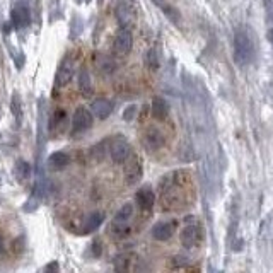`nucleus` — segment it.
<instances>
[{
  "instance_id": "f257e3e1",
  "label": "nucleus",
  "mask_w": 273,
  "mask_h": 273,
  "mask_svg": "<svg viewBox=\"0 0 273 273\" xmlns=\"http://www.w3.org/2000/svg\"><path fill=\"white\" fill-rule=\"evenodd\" d=\"M232 46H234V60L237 65L246 67L256 58V43H254V36L248 28L236 31Z\"/></svg>"
},
{
  "instance_id": "f03ea898",
  "label": "nucleus",
  "mask_w": 273,
  "mask_h": 273,
  "mask_svg": "<svg viewBox=\"0 0 273 273\" xmlns=\"http://www.w3.org/2000/svg\"><path fill=\"white\" fill-rule=\"evenodd\" d=\"M108 150L115 164H123L132 154V145L123 135H113L108 140Z\"/></svg>"
},
{
  "instance_id": "7ed1b4c3",
  "label": "nucleus",
  "mask_w": 273,
  "mask_h": 273,
  "mask_svg": "<svg viewBox=\"0 0 273 273\" xmlns=\"http://www.w3.org/2000/svg\"><path fill=\"white\" fill-rule=\"evenodd\" d=\"M125 181L127 185L133 186L142 180V174H144V166H142V159L138 155H128V159L125 160Z\"/></svg>"
},
{
  "instance_id": "20e7f679",
  "label": "nucleus",
  "mask_w": 273,
  "mask_h": 273,
  "mask_svg": "<svg viewBox=\"0 0 273 273\" xmlns=\"http://www.w3.org/2000/svg\"><path fill=\"white\" fill-rule=\"evenodd\" d=\"M132 44H133V36H132V31L128 28H122L116 33L115 41H113V51L115 55L118 57H125L128 55V51L132 50Z\"/></svg>"
},
{
  "instance_id": "39448f33",
  "label": "nucleus",
  "mask_w": 273,
  "mask_h": 273,
  "mask_svg": "<svg viewBox=\"0 0 273 273\" xmlns=\"http://www.w3.org/2000/svg\"><path fill=\"white\" fill-rule=\"evenodd\" d=\"M164 142H166L164 133L155 127H149L144 132V135H142V145L150 152L159 150L160 147H164Z\"/></svg>"
},
{
  "instance_id": "423d86ee",
  "label": "nucleus",
  "mask_w": 273,
  "mask_h": 273,
  "mask_svg": "<svg viewBox=\"0 0 273 273\" xmlns=\"http://www.w3.org/2000/svg\"><path fill=\"white\" fill-rule=\"evenodd\" d=\"M72 127L74 132H86V130L92 127V115L89 108H86V106H77L72 118Z\"/></svg>"
},
{
  "instance_id": "0eeeda50",
  "label": "nucleus",
  "mask_w": 273,
  "mask_h": 273,
  "mask_svg": "<svg viewBox=\"0 0 273 273\" xmlns=\"http://www.w3.org/2000/svg\"><path fill=\"white\" fill-rule=\"evenodd\" d=\"M75 72V64L72 60V57H67L64 62L60 64V69L57 70V75H55V86L57 87H64L67 84L70 82L72 75Z\"/></svg>"
},
{
  "instance_id": "6e6552de",
  "label": "nucleus",
  "mask_w": 273,
  "mask_h": 273,
  "mask_svg": "<svg viewBox=\"0 0 273 273\" xmlns=\"http://www.w3.org/2000/svg\"><path fill=\"white\" fill-rule=\"evenodd\" d=\"M201 241V229L198 224H188V226L181 232V244L185 248H195Z\"/></svg>"
},
{
  "instance_id": "1a4fd4ad",
  "label": "nucleus",
  "mask_w": 273,
  "mask_h": 273,
  "mask_svg": "<svg viewBox=\"0 0 273 273\" xmlns=\"http://www.w3.org/2000/svg\"><path fill=\"white\" fill-rule=\"evenodd\" d=\"M135 201L138 207H140L142 212H150L155 203V195H154V191H152V188L150 186L140 188L135 195Z\"/></svg>"
},
{
  "instance_id": "9d476101",
  "label": "nucleus",
  "mask_w": 273,
  "mask_h": 273,
  "mask_svg": "<svg viewBox=\"0 0 273 273\" xmlns=\"http://www.w3.org/2000/svg\"><path fill=\"white\" fill-rule=\"evenodd\" d=\"M176 229V222H157L152 227V237L157 241H168L171 239Z\"/></svg>"
},
{
  "instance_id": "9b49d317",
  "label": "nucleus",
  "mask_w": 273,
  "mask_h": 273,
  "mask_svg": "<svg viewBox=\"0 0 273 273\" xmlns=\"http://www.w3.org/2000/svg\"><path fill=\"white\" fill-rule=\"evenodd\" d=\"M91 113L97 116L99 120H106L108 116L113 113V102L110 99H96L91 104Z\"/></svg>"
},
{
  "instance_id": "f8f14e48",
  "label": "nucleus",
  "mask_w": 273,
  "mask_h": 273,
  "mask_svg": "<svg viewBox=\"0 0 273 273\" xmlns=\"http://www.w3.org/2000/svg\"><path fill=\"white\" fill-rule=\"evenodd\" d=\"M104 221V215L101 212H96V213H91L84 219L82 226H80V232L79 234H89V232H94L96 229H99V226Z\"/></svg>"
},
{
  "instance_id": "ddd939ff",
  "label": "nucleus",
  "mask_w": 273,
  "mask_h": 273,
  "mask_svg": "<svg viewBox=\"0 0 273 273\" xmlns=\"http://www.w3.org/2000/svg\"><path fill=\"white\" fill-rule=\"evenodd\" d=\"M79 91L84 97H91L94 94V87H92V80H91V74L86 67H82L79 72Z\"/></svg>"
},
{
  "instance_id": "4468645a",
  "label": "nucleus",
  "mask_w": 273,
  "mask_h": 273,
  "mask_svg": "<svg viewBox=\"0 0 273 273\" xmlns=\"http://www.w3.org/2000/svg\"><path fill=\"white\" fill-rule=\"evenodd\" d=\"M70 164V155L67 152H53L48 157V168L53 171H60Z\"/></svg>"
},
{
  "instance_id": "2eb2a0df",
  "label": "nucleus",
  "mask_w": 273,
  "mask_h": 273,
  "mask_svg": "<svg viewBox=\"0 0 273 273\" xmlns=\"http://www.w3.org/2000/svg\"><path fill=\"white\" fill-rule=\"evenodd\" d=\"M152 2L157 6L160 11L164 12L166 14V17H168L169 21H173L174 24H178L180 22V19H181V16H180V11H178L176 7H173L171 4L169 2H166V0H152Z\"/></svg>"
},
{
  "instance_id": "dca6fc26",
  "label": "nucleus",
  "mask_w": 273,
  "mask_h": 273,
  "mask_svg": "<svg viewBox=\"0 0 273 273\" xmlns=\"http://www.w3.org/2000/svg\"><path fill=\"white\" fill-rule=\"evenodd\" d=\"M152 115H154V118H157V120L168 118V115H169L168 101L162 99V97H154V101H152Z\"/></svg>"
},
{
  "instance_id": "f3484780",
  "label": "nucleus",
  "mask_w": 273,
  "mask_h": 273,
  "mask_svg": "<svg viewBox=\"0 0 273 273\" xmlns=\"http://www.w3.org/2000/svg\"><path fill=\"white\" fill-rule=\"evenodd\" d=\"M12 24L16 26V28H24V26L29 24V11L26 7H16L14 11H12Z\"/></svg>"
},
{
  "instance_id": "a211bd4d",
  "label": "nucleus",
  "mask_w": 273,
  "mask_h": 273,
  "mask_svg": "<svg viewBox=\"0 0 273 273\" xmlns=\"http://www.w3.org/2000/svg\"><path fill=\"white\" fill-rule=\"evenodd\" d=\"M12 173H14V178L17 181H24L28 180L31 176V166L28 160L24 159H17L16 164H14V169H12Z\"/></svg>"
},
{
  "instance_id": "6ab92c4d",
  "label": "nucleus",
  "mask_w": 273,
  "mask_h": 273,
  "mask_svg": "<svg viewBox=\"0 0 273 273\" xmlns=\"http://www.w3.org/2000/svg\"><path fill=\"white\" fill-rule=\"evenodd\" d=\"M132 215H133V205L125 203L123 207L115 213V226H125V224H128Z\"/></svg>"
},
{
  "instance_id": "aec40b11",
  "label": "nucleus",
  "mask_w": 273,
  "mask_h": 273,
  "mask_svg": "<svg viewBox=\"0 0 273 273\" xmlns=\"http://www.w3.org/2000/svg\"><path fill=\"white\" fill-rule=\"evenodd\" d=\"M133 254L132 253H123L120 256H116L115 259V270L118 271H128L132 270V263H133Z\"/></svg>"
},
{
  "instance_id": "412c9836",
  "label": "nucleus",
  "mask_w": 273,
  "mask_h": 273,
  "mask_svg": "<svg viewBox=\"0 0 273 273\" xmlns=\"http://www.w3.org/2000/svg\"><path fill=\"white\" fill-rule=\"evenodd\" d=\"M145 65L147 69L152 70V72H155V70L159 69V55L155 50H149L145 55Z\"/></svg>"
},
{
  "instance_id": "4be33fe9",
  "label": "nucleus",
  "mask_w": 273,
  "mask_h": 273,
  "mask_svg": "<svg viewBox=\"0 0 273 273\" xmlns=\"http://www.w3.org/2000/svg\"><path fill=\"white\" fill-rule=\"evenodd\" d=\"M11 110H12V115L16 116V120H17V122H19V120H21V115H22V102H21V97H19V94H17V92L12 94Z\"/></svg>"
},
{
  "instance_id": "5701e85b",
  "label": "nucleus",
  "mask_w": 273,
  "mask_h": 273,
  "mask_svg": "<svg viewBox=\"0 0 273 273\" xmlns=\"http://www.w3.org/2000/svg\"><path fill=\"white\" fill-rule=\"evenodd\" d=\"M65 110H57L55 113H53V118H51V127L55 128V127H60L62 123L65 122Z\"/></svg>"
},
{
  "instance_id": "b1692460",
  "label": "nucleus",
  "mask_w": 273,
  "mask_h": 273,
  "mask_svg": "<svg viewBox=\"0 0 273 273\" xmlns=\"http://www.w3.org/2000/svg\"><path fill=\"white\" fill-rule=\"evenodd\" d=\"M135 115H137V106L132 104V106H127V110H125L123 113V118L127 120V122H130V120L135 118Z\"/></svg>"
},
{
  "instance_id": "393cba45",
  "label": "nucleus",
  "mask_w": 273,
  "mask_h": 273,
  "mask_svg": "<svg viewBox=\"0 0 273 273\" xmlns=\"http://www.w3.org/2000/svg\"><path fill=\"white\" fill-rule=\"evenodd\" d=\"M44 270H46V271H58V265H57V263H51V265L44 266Z\"/></svg>"
},
{
  "instance_id": "a878e982",
  "label": "nucleus",
  "mask_w": 273,
  "mask_h": 273,
  "mask_svg": "<svg viewBox=\"0 0 273 273\" xmlns=\"http://www.w3.org/2000/svg\"><path fill=\"white\" fill-rule=\"evenodd\" d=\"M101 253V246H99V241H96V243H94V254H99Z\"/></svg>"
},
{
  "instance_id": "bb28decb",
  "label": "nucleus",
  "mask_w": 273,
  "mask_h": 273,
  "mask_svg": "<svg viewBox=\"0 0 273 273\" xmlns=\"http://www.w3.org/2000/svg\"><path fill=\"white\" fill-rule=\"evenodd\" d=\"M270 41H271V44H273V29L270 31Z\"/></svg>"
},
{
  "instance_id": "cd10ccee",
  "label": "nucleus",
  "mask_w": 273,
  "mask_h": 273,
  "mask_svg": "<svg viewBox=\"0 0 273 273\" xmlns=\"http://www.w3.org/2000/svg\"><path fill=\"white\" fill-rule=\"evenodd\" d=\"M0 251H2V237H0Z\"/></svg>"
}]
</instances>
